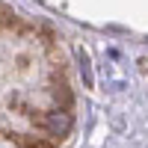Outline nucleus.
<instances>
[{"label":"nucleus","mask_w":148,"mask_h":148,"mask_svg":"<svg viewBox=\"0 0 148 148\" xmlns=\"http://www.w3.org/2000/svg\"><path fill=\"white\" fill-rule=\"evenodd\" d=\"M39 127L45 133H51V136H65V133L71 130V116L65 113V110H51V113H45L39 119Z\"/></svg>","instance_id":"1"},{"label":"nucleus","mask_w":148,"mask_h":148,"mask_svg":"<svg viewBox=\"0 0 148 148\" xmlns=\"http://www.w3.org/2000/svg\"><path fill=\"white\" fill-rule=\"evenodd\" d=\"M12 136H15V142L21 145V148H51V145H47L45 139H39V136H24V133H12Z\"/></svg>","instance_id":"2"}]
</instances>
